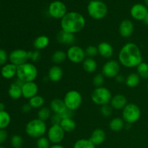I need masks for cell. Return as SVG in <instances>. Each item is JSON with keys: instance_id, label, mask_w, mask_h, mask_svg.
<instances>
[{"instance_id": "6da1fadb", "label": "cell", "mask_w": 148, "mask_h": 148, "mask_svg": "<svg viewBox=\"0 0 148 148\" xmlns=\"http://www.w3.org/2000/svg\"><path fill=\"white\" fill-rule=\"evenodd\" d=\"M118 59L120 64L124 67H137L143 62V55L140 47L136 43L129 42L120 49Z\"/></svg>"}, {"instance_id": "7a4b0ae2", "label": "cell", "mask_w": 148, "mask_h": 148, "mask_svg": "<svg viewBox=\"0 0 148 148\" xmlns=\"http://www.w3.org/2000/svg\"><path fill=\"white\" fill-rule=\"evenodd\" d=\"M86 20L85 17L78 12L71 11L66 13L61 20L60 26L62 30L76 34L85 27Z\"/></svg>"}, {"instance_id": "3957f363", "label": "cell", "mask_w": 148, "mask_h": 148, "mask_svg": "<svg viewBox=\"0 0 148 148\" xmlns=\"http://www.w3.org/2000/svg\"><path fill=\"white\" fill-rule=\"evenodd\" d=\"M38 71L33 63H25L17 66V77L23 82H34L37 78Z\"/></svg>"}, {"instance_id": "277c9868", "label": "cell", "mask_w": 148, "mask_h": 148, "mask_svg": "<svg viewBox=\"0 0 148 148\" xmlns=\"http://www.w3.org/2000/svg\"><path fill=\"white\" fill-rule=\"evenodd\" d=\"M25 130L30 137L38 139L43 137L47 132V126L45 121L37 118L29 121L26 124Z\"/></svg>"}, {"instance_id": "5b68a950", "label": "cell", "mask_w": 148, "mask_h": 148, "mask_svg": "<svg viewBox=\"0 0 148 148\" xmlns=\"http://www.w3.org/2000/svg\"><path fill=\"white\" fill-rule=\"evenodd\" d=\"M88 14L91 18L96 20L105 18L108 12V7L103 1L91 0L87 7Z\"/></svg>"}, {"instance_id": "8992f818", "label": "cell", "mask_w": 148, "mask_h": 148, "mask_svg": "<svg viewBox=\"0 0 148 148\" xmlns=\"http://www.w3.org/2000/svg\"><path fill=\"white\" fill-rule=\"evenodd\" d=\"M141 110L135 103H130L122 110V119L127 124H133L137 122L141 117Z\"/></svg>"}, {"instance_id": "52a82bcc", "label": "cell", "mask_w": 148, "mask_h": 148, "mask_svg": "<svg viewBox=\"0 0 148 148\" xmlns=\"http://www.w3.org/2000/svg\"><path fill=\"white\" fill-rule=\"evenodd\" d=\"M111 98L112 94L110 90L103 86L95 88L91 94V100L92 102L101 106L109 104Z\"/></svg>"}, {"instance_id": "ba28073f", "label": "cell", "mask_w": 148, "mask_h": 148, "mask_svg": "<svg viewBox=\"0 0 148 148\" xmlns=\"http://www.w3.org/2000/svg\"><path fill=\"white\" fill-rule=\"evenodd\" d=\"M63 101L67 109L75 111L82 105V96L79 91L72 90L65 94Z\"/></svg>"}, {"instance_id": "9c48e42d", "label": "cell", "mask_w": 148, "mask_h": 148, "mask_svg": "<svg viewBox=\"0 0 148 148\" xmlns=\"http://www.w3.org/2000/svg\"><path fill=\"white\" fill-rule=\"evenodd\" d=\"M48 12L52 18L61 20L67 13L66 6L63 1L55 0L49 4Z\"/></svg>"}, {"instance_id": "30bf717a", "label": "cell", "mask_w": 148, "mask_h": 148, "mask_svg": "<svg viewBox=\"0 0 148 148\" xmlns=\"http://www.w3.org/2000/svg\"><path fill=\"white\" fill-rule=\"evenodd\" d=\"M67 59L74 64L82 63L86 59V53L85 50L79 46H71L66 51Z\"/></svg>"}, {"instance_id": "8fae6325", "label": "cell", "mask_w": 148, "mask_h": 148, "mask_svg": "<svg viewBox=\"0 0 148 148\" xmlns=\"http://www.w3.org/2000/svg\"><path fill=\"white\" fill-rule=\"evenodd\" d=\"M65 133L59 124H52L47 131V137L52 144H59L63 141Z\"/></svg>"}, {"instance_id": "7c38bea8", "label": "cell", "mask_w": 148, "mask_h": 148, "mask_svg": "<svg viewBox=\"0 0 148 148\" xmlns=\"http://www.w3.org/2000/svg\"><path fill=\"white\" fill-rule=\"evenodd\" d=\"M121 64L116 60H108L102 67V74L108 78H115L119 74Z\"/></svg>"}, {"instance_id": "4fadbf2b", "label": "cell", "mask_w": 148, "mask_h": 148, "mask_svg": "<svg viewBox=\"0 0 148 148\" xmlns=\"http://www.w3.org/2000/svg\"><path fill=\"white\" fill-rule=\"evenodd\" d=\"M9 60L10 63L18 66L27 63L29 60L28 51L24 49H18L12 51L9 54Z\"/></svg>"}, {"instance_id": "5bb4252c", "label": "cell", "mask_w": 148, "mask_h": 148, "mask_svg": "<svg viewBox=\"0 0 148 148\" xmlns=\"http://www.w3.org/2000/svg\"><path fill=\"white\" fill-rule=\"evenodd\" d=\"M147 13V7L141 3L134 4L130 9V15L134 20L137 21H143Z\"/></svg>"}, {"instance_id": "9a60e30c", "label": "cell", "mask_w": 148, "mask_h": 148, "mask_svg": "<svg viewBox=\"0 0 148 148\" xmlns=\"http://www.w3.org/2000/svg\"><path fill=\"white\" fill-rule=\"evenodd\" d=\"M134 30V25L132 20L125 19L120 23L119 33L123 38H129L132 36Z\"/></svg>"}, {"instance_id": "2e32d148", "label": "cell", "mask_w": 148, "mask_h": 148, "mask_svg": "<svg viewBox=\"0 0 148 148\" xmlns=\"http://www.w3.org/2000/svg\"><path fill=\"white\" fill-rule=\"evenodd\" d=\"M38 86L35 82H25L22 86V93L23 97L25 99L30 100L33 97L38 95Z\"/></svg>"}, {"instance_id": "e0dca14e", "label": "cell", "mask_w": 148, "mask_h": 148, "mask_svg": "<svg viewBox=\"0 0 148 148\" xmlns=\"http://www.w3.org/2000/svg\"><path fill=\"white\" fill-rule=\"evenodd\" d=\"M127 99L126 96L122 94H116L112 96V98L110 102V105L112 107L113 109L116 111L123 110L124 107L127 105Z\"/></svg>"}, {"instance_id": "ac0fdd59", "label": "cell", "mask_w": 148, "mask_h": 148, "mask_svg": "<svg viewBox=\"0 0 148 148\" xmlns=\"http://www.w3.org/2000/svg\"><path fill=\"white\" fill-rule=\"evenodd\" d=\"M56 39H57L58 42L61 44L71 46H73L74 43H75L76 37H75V34L67 33V32L61 30L56 36Z\"/></svg>"}, {"instance_id": "d6986e66", "label": "cell", "mask_w": 148, "mask_h": 148, "mask_svg": "<svg viewBox=\"0 0 148 148\" xmlns=\"http://www.w3.org/2000/svg\"><path fill=\"white\" fill-rule=\"evenodd\" d=\"M98 54L104 59H110L114 55V48L111 43L108 42H101L97 46Z\"/></svg>"}, {"instance_id": "ffe728a7", "label": "cell", "mask_w": 148, "mask_h": 148, "mask_svg": "<svg viewBox=\"0 0 148 148\" xmlns=\"http://www.w3.org/2000/svg\"><path fill=\"white\" fill-rule=\"evenodd\" d=\"M63 69L59 65H53L48 72V77L53 82H58L63 77Z\"/></svg>"}, {"instance_id": "44dd1931", "label": "cell", "mask_w": 148, "mask_h": 148, "mask_svg": "<svg viewBox=\"0 0 148 148\" xmlns=\"http://www.w3.org/2000/svg\"><path fill=\"white\" fill-rule=\"evenodd\" d=\"M17 66L12 63H8L2 66L1 69V75L4 79H12L17 76Z\"/></svg>"}, {"instance_id": "7402d4cb", "label": "cell", "mask_w": 148, "mask_h": 148, "mask_svg": "<svg viewBox=\"0 0 148 148\" xmlns=\"http://www.w3.org/2000/svg\"><path fill=\"white\" fill-rule=\"evenodd\" d=\"M106 138V132L102 129H95L91 134L89 140L95 145V146L101 145L104 143Z\"/></svg>"}, {"instance_id": "603a6c76", "label": "cell", "mask_w": 148, "mask_h": 148, "mask_svg": "<svg viewBox=\"0 0 148 148\" xmlns=\"http://www.w3.org/2000/svg\"><path fill=\"white\" fill-rule=\"evenodd\" d=\"M49 108L53 114H62L64 111L67 109L63 100L58 98H54L51 101Z\"/></svg>"}, {"instance_id": "cb8c5ba5", "label": "cell", "mask_w": 148, "mask_h": 148, "mask_svg": "<svg viewBox=\"0 0 148 148\" xmlns=\"http://www.w3.org/2000/svg\"><path fill=\"white\" fill-rule=\"evenodd\" d=\"M49 43H50V40L48 36L42 35V36H39L36 38L33 42V46H34L36 50H43L47 48L49 46Z\"/></svg>"}, {"instance_id": "d4e9b609", "label": "cell", "mask_w": 148, "mask_h": 148, "mask_svg": "<svg viewBox=\"0 0 148 148\" xmlns=\"http://www.w3.org/2000/svg\"><path fill=\"white\" fill-rule=\"evenodd\" d=\"M108 126L111 131L114 132H119L125 127V122L122 118L116 117L110 121Z\"/></svg>"}, {"instance_id": "484cf974", "label": "cell", "mask_w": 148, "mask_h": 148, "mask_svg": "<svg viewBox=\"0 0 148 148\" xmlns=\"http://www.w3.org/2000/svg\"><path fill=\"white\" fill-rule=\"evenodd\" d=\"M82 68L88 73H93L98 68V63L93 58H86L82 62Z\"/></svg>"}, {"instance_id": "4316f807", "label": "cell", "mask_w": 148, "mask_h": 148, "mask_svg": "<svg viewBox=\"0 0 148 148\" xmlns=\"http://www.w3.org/2000/svg\"><path fill=\"white\" fill-rule=\"evenodd\" d=\"M59 125L65 132H72L77 127L76 122L72 118L62 119Z\"/></svg>"}, {"instance_id": "83f0119b", "label": "cell", "mask_w": 148, "mask_h": 148, "mask_svg": "<svg viewBox=\"0 0 148 148\" xmlns=\"http://www.w3.org/2000/svg\"><path fill=\"white\" fill-rule=\"evenodd\" d=\"M8 95L13 100H18L23 96L22 93V87L19 86L14 82L10 85V88L8 90Z\"/></svg>"}, {"instance_id": "f1b7e54d", "label": "cell", "mask_w": 148, "mask_h": 148, "mask_svg": "<svg viewBox=\"0 0 148 148\" xmlns=\"http://www.w3.org/2000/svg\"><path fill=\"white\" fill-rule=\"evenodd\" d=\"M140 79L141 77L139 76L137 73H130L128 76L127 77L125 80V83L128 88H134L139 85L140 83Z\"/></svg>"}, {"instance_id": "f546056e", "label": "cell", "mask_w": 148, "mask_h": 148, "mask_svg": "<svg viewBox=\"0 0 148 148\" xmlns=\"http://www.w3.org/2000/svg\"><path fill=\"white\" fill-rule=\"evenodd\" d=\"M67 59L66 52L62 50H57L53 53L51 56V61L55 65H59L63 63Z\"/></svg>"}, {"instance_id": "4dcf8cb0", "label": "cell", "mask_w": 148, "mask_h": 148, "mask_svg": "<svg viewBox=\"0 0 148 148\" xmlns=\"http://www.w3.org/2000/svg\"><path fill=\"white\" fill-rule=\"evenodd\" d=\"M11 122V116L7 111H0V130H5Z\"/></svg>"}, {"instance_id": "1f68e13d", "label": "cell", "mask_w": 148, "mask_h": 148, "mask_svg": "<svg viewBox=\"0 0 148 148\" xmlns=\"http://www.w3.org/2000/svg\"><path fill=\"white\" fill-rule=\"evenodd\" d=\"M51 116L52 111L49 107H42V108H39L38 111V119L45 121V122L49 119H51Z\"/></svg>"}, {"instance_id": "d6a6232c", "label": "cell", "mask_w": 148, "mask_h": 148, "mask_svg": "<svg viewBox=\"0 0 148 148\" xmlns=\"http://www.w3.org/2000/svg\"><path fill=\"white\" fill-rule=\"evenodd\" d=\"M44 103L45 100L43 97L41 96V95H37L36 96L33 97L32 98H30L29 100L28 103L30 104L32 108H40L44 105Z\"/></svg>"}, {"instance_id": "836d02e7", "label": "cell", "mask_w": 148, "mask_h": 148, "mask_svg": "<svg viewBox=\"0 0 148 148\" xmlns=\"http://www.w3.org/2000/svg\"><path fill=\"white\" fill-rule=\"evenodd\" d=\"M73 148H95V145L89 139H80L75 142Z\"/></svg>"}, {"instance_id": "e575fe53", "label": "cell", "mask_w": 148, "mask_h": 148, "mask_svg": "<svg viewBox=\"0 0 148 148\" xmlns=\"http://www.w3.org/2000/svg\"><path fill=\"white\" fill-rule=\"evenodd\" d=\"M137 73L141 78L148 79V64L143 62L137 67Z\"/></svg>"}, {"instance_id": "d590c367", "label": "cell", "mask_w": 148, "mask_h": 148, "mask_svg": "<svg viewBox=\"0 0 148 148\" xmlns=\"http://www.w3.org/2000/svg\"><path fill=\"white\" fill-rule=\"evenodd\" d=\"M36 147L37 148H50L51 142L48 139V137H41L38 138L36 142Z\"/></svg>"}, {"instance_id": "8d00e7d4", "label": "cell", "mask_w": 148, "mask_h": 148, "mask_svg": "<svg viewBox=\"0 0 148 148\" xmlns=\"http://www.w3.org/2000/svg\"><path fill=\"white\" fill-rule=\"evenodd\" d=\"M23 137L18 134L13 135L11 138V145L14 148L21 147L23 145Z\"/></svg>"}, {"instance_id": "74e56055", "label": "cell", "mask_w": 148, "mask_h": 148, "mask_svg": "<svg viewBox=\"0 0 148 148\" xmlns=\"http://www.w3.org/2000/svg\"><path fill=\"white\" fill-rule=\"evenodd\" d=\"M105 77L103 75L102 73L97 74L92 79V83H93L94 86L95 88H99V87H102L103 85L104 82H105Z\"/></svg>"}, {"instance_id": "f35d334b", "label": "cell", "mask_w": 148, "mask_h": 148, "mask_svg": "<svg viewBox=\"0 0 148 148\" xmlns=\"http://www.w3.org/2000/svg\"><path fill=\"white\" fill-rule=\"evenodd\" d=\"M86 56L89 58H94L98 54V51L97 46L90 45L85 50Z\"/></svg>"}, {"instance_id": "ab89813d", "label": "cell", "mask_w": 148, "mask_h": 148, "mask_svg": "<svg viewBox=\"0 0 148 148\" xmlns=\"http://www.w3.org/2000/svg\"><path fill=\"white\" fill-rule=\"evenodd\" d=\"M29 59L33 63L38 62L41 58V53L40 51L35 50V51H28Z\"/></svg>"}, {"instance_id": "60d3db41", "label": "cell", "mask_w": 148, "mask_h": 148, "mask_svg": "<svg viewBox=\"0 0 148 148\" xmlns=\"http://www.w3.org/2000/svg\"><path fill=\"white\" fill-rule=\"evenodd\" d=\"M113 108L111 106V105H109V104H107V105H104V106H102L101 107V110H100V111H101V115L103 116L104 117H109L111 116V114H112L113 113Z\"/></svg>"}, {"instance_id": "b9f144b4", "label": "cell", "mask_w": 148, "mask_h": 148, "mask_svg": "<svg viewBox=\"0 0 148 148\" xmlns=\"http://www.w3.org/2000/svg\"><path fill=\"white\" fill-rule=\"evenodd\" d=\"M9 56L4 49H0V66H4L7 64Z\"/></svg>"}, {"instance_id": "7bdbcfd3", "label": "cell", "mask_w": 148, "mask_h": 148, "mask_svg": "<svg viewBox=\"0 0 148 148\" xmlns=\"http://www.w3.org/2000/svg\"><path fill=\"white\" fill-rule=\"evenodd\" d=\"M62 117L60 116L59 114H53L51 117V120L52 124H60L61 121H62Z\"/></svg>"}, {"instance_id": "ee69618b", "label": "cell", "mask_w": 148, "mask_h": 148, "mask_svg": "<svg viewBox=\"0 0 148 148\" xmlns=\"http://www.w3.org/2000/svg\"><path fill=\"white\" fill-rule=\"evenodd\" d=\"M8 134L5 130H0V144H2L7 140Z\"/></svg>"}, {"instance_id": "f6af8a7d", "label": "cell", "mask_w": 148, "mask_h": 148, "mask_svg": "<svg viewBox=\"0 0 148 148\" xmlns=\"http://www.w3.org/2000/svg\"><path fill=\"white\" fill-rule=\"evenodd\" d=\"M115 79L117 82H119V83H123V82H125L126 78L124 77V75L119 73L116 77Z\"/></svg>"}, {"instance_id": "bcb514c9", "label": "cell", "mask_w": 148, "mask_h": 148, "mask_svg": "<svg viewBox=\"0 0 148 148\" xmlns=\"http://www.w3.org/2000/svg\"><path fill=\"white\" fill-rule=\"evenodd\" d=\"M31 110H32V107L30 106V105L28 103H27L24 104V105L22 106V111H23L24 113H28L30 112Z\"/></svg>"}, {"instance_id": "7dc6e473", "label": "cell", "mask_w": 148, "mask_h": 148, "mask_svg": "<svg viewBox=\"0 0 148 148\" xmlns=\"http://www.w3.org/2000/svg\"><path fill=\"white\" fill-rule=\"evenodd\" d=\"M50 148H65L63 145L60 144H56V145H53L50 147Z\"/></svg>"}, {"instance_id": "c3c4849f", "label": "cell", "mask_w": 148, "mask_h": 148, "mask_svg": "<svg viewBox=\"0 0 148 148\" xmlns=\"http://www.w3.org/2000/svg\"><path fill=\"white\" fill-rule=\"evenodd\" d=\"M5 111V105L4 103L0 102V111Z\"/></svg>"}, {"instance_id": "681fc988", "label": "cell", "mask_w": 148, "mask_h": 148, "mask_svg": "<svg viewBox=\"0 0 148 148\" xmlns=\"http://www.w3.org/2000/svg\"><path fill=\"white\" fill-rule=\"evenodd\" d=\"M143 23H145V24L146 25L148 26V13L147 14V15H146L145 18V20H143Z\"/></svg>"}, {"instance_id": "f907efd6", "label": "cell", "mask_w": 148, "mask_h": 148, "mask_svg": "<svg viewBox=\"0 0 148 148\" xmlns=\"http://www.w3.org/2000/svg\"><path fill=\"white\" fill-rule=\"evenodd\" d=\"M144 4L148 7V0H144Z\"/></svg>"}, {"instance_id": "816d5d0a", "label": "cell", "mask_w": 148, "mask_h": 148, "mask_svg": "<svg viewBox=\"0 0 148 148\" xmlns=\"http://www.w3.org/2000/svg\"><path fill=\"white\" fill-rule=\"evenodd\" d=\"M0 148H5V147H2V146H0Z\"/></svg>"}, {"instance_id": "f5cc1de1", "label": "cell", "mask_w": 148, "mask_h": 148, "mask_svg": "<svg viewBox=\"0 0 148 148\" xmlns=\"http://www.w3.org/2000/svg\"><path fill=\"white\" fill-rule=\"evenodd\" d=\"M147 91H148V83H147Z\"/></svg>"}, {"instance_id": "db71d44e", "label": "cell", "mask_w": 148, "mask_h": 148, "mask_svg": "<svg viewBox=\"0 0 148 148\" xmlns=\"http://www.w3.org/2000/svg\"><path fill=\"white\" fill-rule=\"evenodd\" d=\"M97 1H102V0H97Z\"/></svg>"}, {"instance_id": "11a10c76", "label": "cell", "mask_w": 148, "mask_h": 148, "mask_svg": "<svg viewBox=\"0 0 148 148\" xmlns=\"http://www.w3.org/2000/svg\"><path fill=\"white\" fill-rule=\"evenodd\" d=\"M19 148H22V147H19Z\"/></svg>"}]
</instances>
